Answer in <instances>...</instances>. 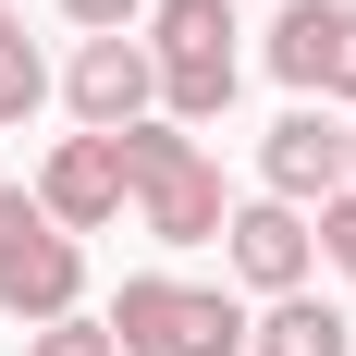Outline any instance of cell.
<instances>
[{
    "instance_id": "8",
    "label": "cell",
    "mask_w": 356,
    "mask_h": 356,
    "mask_svg": "<svg viewBox=\"0 0 356 356\" xmlns=\"http://www.w3.org/2000/svg\"><path fill=\"white\" fill-rule=\"evenodd\" d=\"M258 184H270L283 209H307V197H344V123H320V111H283V123L258 136Z\"/></svg>"
},
{
    "instance_id": "11",
    "label": "cell",
    "mask_w": 356,
    "mask_h": 356,
    "mask_svg": "<svg viewBox=\"0 0 356 356\" xmlns=\"http://www.w3.org/2000/svg\"><path fill=\"white\" fill-rule=\"evenodd\" d=\"M37 99H49V62H37V49H25V25H13V37H0V123H25Z\"/></svg>"
},
{
    "instance_id": "12",
    "label": "cell",
    "mask_w": 356,
    "mask_h": 356,
    "mask_svg": "<svg viewBox=\"0 0 356 356\" xmlns=\"http://www.w3.org/2000/svg\"><path fill=\"white\" fill-rule=\"evenodd\" d=\"M25 356H123V344H111V320H37Z\"/></svg>"
},
{
    "instance_id": "1",
    "label": "cell",
    "mask_w": 356,
    "mask_h": 356,
    "mask_svg": "<svg viewBox=\"0 0 356 356\" xmlns=\"http://www.w3.org/2000/svg\"><path fill=\"white\" fill-rule=\"evenodd\" d=\"M111 160H123V197H136V221L160 234V246H209L221 221H234L221 209V160L184 136V123H123Z\"/></svg>"
},
{
    "instance_id": "15",
    "label": "cell",
    "mask_w": 356,
    "mask_h": 356,
    "mask_svg": "<svg viewBox=\"0 0 356 356\" xmlns=\"http://www.w3.org/2000/svg\"><path fill=\"white\" fill-rule=\"evenodd\" d=\"M344 184H356V123H344Z\"/></svg>"
},
{
    "instance_id": "14",
    "label": "cell",
    "mask_w": 356,
    "mask_h": 356,
    "mask_svg": "<svg viewBox=\"0 0 356 356\" xmlns=\"http://www.w3.org/2000/svg\"><path fill=\"white\" fill-rule=\"evenodd\" d=\"M62 13H74L86 37H123V25H147V0H62Z\"/></svg>"
},
{
    "instance_id": "17",
    "label": "cell",
    "mask_w": 356,
    "mask_h": 356,
    "mask_svg": "<svg viewBox=\"0 0 356 356\" xmlns=\"http://www.w3.org/2000/svg\"><path fill=\"white\" fill-rule=\"evenodd\" d=\"M0 184H13V172H0Z\"/></svg>"
},
{
    "instance_id": "10",
    "label": "cell",
    "mask_w": 356,
    "mask_h": 356,
    "mask_svg": "<svg viewBox=\"0 0 356 356\" xmlns=\"http://www.w3.org/2000/svg\"><path fill=\"white\" fill-rule=\"evenodd\" d=\"M246 356H356V320L320 295H270V320H246Z\"/></svg>"
},
{
    "instance_id": "9",
    "label": "cell",
    "mask_w": 356,
    "mask_h": 356,
    "mask_svg": "<svg viewBox=\"0 0 356 356\" xmlns=\"http://www.w3.org/2000/svg\"><path fill=\"white\" fill-rule=\"evenodd\" d=\"M37 209L62 221V234H99V221H123V160H111V136H62V147H49V172H37Z\"/></svg>"
},
{
    "instance_id": "16",
    "label": "cell",
    "mask_w": 356,
    "mask_h": 356,
    "mask_svg": "<svg viewBox=\"0 0 356 356\" xmlns=\"http://www.w3.org/2000/svg\"><path fill=\"white\" fill-rule=\"evenodd\" d=\"M0 37H13V0H0Z\"/></svg>"
},
{
    "instance_id": "2",
    "label": "cell",
    "mask_w": 356,
    "mask_h": 356,
    "mask_svg": "<svg viewBox=\"0 0 356 356\" xmlns=\"http://www.w3.org/2000/svg\"><path fill=\"white\" fill-rule=\"evenodd\" d=\"M111 344L123 356H246V307L221 283H172V270H136L111 295Z\"/></svg>"
},
{
    "instance_id": "4",
    "label": "cell",
    "mask_w": 356,
    "mask_h": 356,
    "mask_svg": "<svg viewBox=\"0 0 356 356\" xmlns=\"http://www.w3.org/2000/svg\"><path fill=\"white\" fill-rule=\"evenodd\" d=\"M0 307H13L25 332L86 307V246L37 209V197H13V184H0Z\"/></svg>"
},
{
    "instance_id": "7",
    "label": "cell",
    "mask_w": 356,
    "mask_h": 356,
    "mask_svg": "<svg viewBox=\"0 0 356 356\" xmlns=\"http://www.w3.org/2000/svg\"><path fill=\"white\" fill-rule=\"evenodd\" d=\"M221 246H234V283H258V295H307L320 221H307V209H283V197H258V209H234V221H221Z\"/></svg>"
},
{
    "instance_id": "3",
    "label": "cell",
    "mask_w": 356,
    "mask_h": 356,
    "mask_svg": "<svg viewBox=\"0 0 356 356\" xmlns=\"http://www.w3.org/2000/svg\"><path fill=\"white\" fill-rule=\"evenodd\" d=\"M147 62H160L172 123L234 111V13H221V0H147Z\"/></svg>"
},
{
    "instance_id": "5",
    "label": "cell",
    "mask_w": 356,
    "mask_h": 356,
    "mask_svg": "<svg viewBox=\"0 0 356 356\" xmlns=\"http://www.w3.org/2000/svg\"><path fill=\"white\" fill-rule=\"evenodd\" d=\"M270 74L307 99H356V0H283L270 25Z\"/></svg>"
},
{
    "instance_id": "13",
    "label": "cell",
    "mask_w": 356,
    "mask_h": 356,
    "mask_svg": "<svg viewBox=\"0 0 356 356\" xmlns=\"http://www.w3.org/2000/svg\"><path fill=\"white\" fill-rule=\"evenodd\" d=\"M320 258L356 283V184H344V197H320Z\"/></svg>"
},
{
    "instance_id": "6",
    "label": "cell",
    "mask_w": 356,
    "mask_h": 356,
    "mask_svg": "<svg viewBox=\"0 0 356 356\" xmlns=\"http://www.w3.org/2000/svg\"><path fill=\"white\" fill-rule=\"evenodd\" d=\"M62 99L86 136H123V123H147V99H160V62H147V37H86L62 74Z\"/></svg>"
}]
</instances>
